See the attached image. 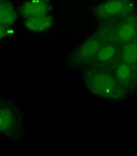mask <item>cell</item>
Listing matches in <instances>:
<instances>
[{
  "label": "cell",
  "mask_w": 137,
  "mask_h": 156,
  "mask_svg": "<svg viewBox=\"0 0 137 156\" xmlns=\"http://www.w3.org/2000/svg\"><path fill=\"white\" fill-rule=\"evenodd\" d=\"M11 124L10 114L5 111H0V130L8 129Z\"/></svg>",
  "instance_id": "30bf717a"
},
{
  "label": "cell",
  "mask_w": 137,
  "mask_h": 156,
  "mask_svg": "<svg viewBox=\"0 0 137 156\" xmlns=\"http://www.w3.org/2000/svg\"><path fill=\"white\" fill-rule=\"evenodd\" d=\"M115 54V49L111 46H106L101 49L99 52L98 58L102 61L109 60Z\"/></svg>",
  "instance_id": "9c48e42d"
},
{
  "label": "cell",
  "mask_w": 137,
  "mask_h": 156,
  "mask_svg": "<svg viewBox=\"0 0 137 156\" xmlns=\"http://www.w3.org/2000/svg\"><path fill=\"white\" fill-rule=\"evenodd\" d=\"M131 6L128 0H109L98 9V12L102 16H115L126 12Z\"/></svg>",
  "instance_id": "6da1fadb"
},
{
  "label": "cell",
  "mask_w": 137,
  "mask_h": 156,
  "mask_svg": "<svg viewBox=\"0 0 137 156\" xmlns=\"http://www.w3.org/2000/svg\"><path fill=\"white\" fill-rule=\"evenodd\" d=\"M5 34V29L2 24H0V39H1Z\"/></svg>",
  "instance_id": "7c38bea8"
},
{
  "label": "cell",
  "mask_w": 137,
  "mask_h": 156,
  "mask_svg": "<svg viewBox=\"0 0 137 156\" xmlns=\"http://www.w3.org/2000/svg\"><path fill=\"white\" fill-rule=\"evenodd\" d=\"M48 9V4L45 0H31L26 2L22 8V13L26 17H31L45 14Z\"/></svg>",
  "instance_id": "7a4b0ae2"
},
{
  "label": "cell",
  "mask_w": 137,
  "mask_h": 156,
  "mask_svg": "<svg viewBox=\"0 0 137 156\" xmlns=\"http://www.w3.org/2000/svg\"><path fill=\"white\" fill-rule=\"evenodd\" d=\"M15 14L13 7L8 3L0 1V24H10L14 23Z\"/></svg>",
  "instance_id": "277c9868"
},
{
  "label": "cell",
  "mask_w": 137,
  "mask_h": 156,
  "mask_svg": "<svg viewBox=\"0 0 137 156\" xmlns=\"http://www.w3.org/2000/svg\"><path fill=\"white\" fill-rule=\"evenodd\" d=\"M99 45L95 41H90L82 47L81 50V54L84 58H89V57L94 55L98 51Z\"/></svg>",
  "instance_id": "8992f818"
},
{
  "label": "cell",
  "mask_w": 137,
  "mask_h": 156,
  "mask_svg": "<svg viewBox=\"0 0 137 156\" xmlns=\"http://www.w3.org/2000/svg\"><path fill=\"white\" fill-rule=\"evenodd\" d=\"M52 19L48 16L43 15L29 17L26 24L28 28L33 31H43L51 26Z\"/></svg>",
  "instance_id": "3957f363"
},
{
  "label": "cell",
  "mask_w": 137,
  "mask_h": 156,
  "mask_svg": "<svg viewBox=\"0 0 137 156\" xmlns=\"http://www.w3.org/2000/svg\"><path fill=\"white\" fill-rule=\"evenodd\" d=\"M130 73V69L126 65H120L117 70V75L121 79H126L129 76Z\"/></svg>",
  "instance_id": "8fae6325"
},
{
  "label": "cell",
  "mask_w": 137,
  "mask_h": 156,
  "mask_svg": "<svg viewBox=\"0 0 137 156\" xmlns=\"http://www.w3.org/2000/svg\"><path fill=\"white\" fill-rule=\"evenodd\" d=\"M122 58L127 62H135L137 61V44L132 43L127 45L122 52Z\"/></svg>",
  "instance_id": "5b68a950"
},
{
  "label": "cell",
  "mask_w": 137,
  "mask_h": 156,
  "mask_svg": "<svg viewBox=\"0 0 137 156\" xmlns=\"http://www.w3.org/2000/svg\"><path fill=\"white\" fill-rule=\"evenodd\" d=\"M97 88L100 91H109L112 87V80L109 77L106 76H100L97 78L96 81Z\"/></svg>",
  "instance_id": "52a82bcc"
},
{
  "label": "cell",
  "mask_w": 137,
  "mask_h": 156,
  "mask_svg": "<svg viewBox=\"0 0 137 156\" xmlns=\"http://www.w3.org/2000/svg\"><path fill=\"white\" fill-rule=\"evenodd\" d=\"M134 32V29L132 26L126 24L121 27L119 32V35L121 40H128L133 37Z\"/></svg>",
  "instance_id": "ba28073f"
}]
</instances>
